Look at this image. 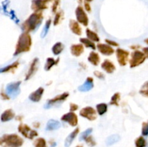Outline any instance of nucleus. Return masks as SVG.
<instances>
[{
	"label": "nucleus",
	"mask_w": 148,
	"mask_h": 147,
	"mask_svg": "<svg viewBox=\"0 0 148 147\" xmlns=\"http://www.w3.org/2000/svg\"><path fill=\"white\" fill-rule=\"evenodd\" d=\"M14 117V112L11 109L7 110L4 111L1 115V120L2 122H6L12 119Z\"/></svg>",
	"instance_id": "412c9836"
},
{
	"label": "nucleus",
	"mask_w": 148,
	"mask_h": 147,
	"mask_svg": "<svg viewBox=\"0 0 148 147\" xmlns=\"http://www.w3.org/2000/svg\"><path fill=\"white\" fill-rule=\"evenodd\" d=\"M129 52L123 49L119 48L116 50V56L117 59H118L119 63L121 66H125L127 63L129 56Z\"/></svg>",
	"instance_id": "9d476101"
},
{
	"label": "nucleus",
	"mask_w": 148,
	"mask_h": 147,
	"mask_svg": "<svg viewBox=\"0 0 148 147\" xmlns=\"http://www.w3.org/2000/svg\"><path fill=\"white\" fill-rule=\"evenodd\" d=\"M88 61H89L92 64L97 66L100 62L99 56H98V53H96L95 52H91L89 57H88Z\"/></svg>",
	"instance_id": "5701e85b"
},
{
	"label": "nucleus",
	"mask_w": 148,
	"mask_h": 147,
	"mask_svg": "<svg viewBox=\"0 0 148 147\" xmlns=\"http://www.w3.org/2000/svg\"><path fill=\"white\" fill-rule=\"evenodd\" d=\"M99 51L102 54L106 55V56H110L112 55L114 53V50L109 46L107 44H98L97 46Z\"/></svg>",
	"instance_id": "ddd939ff"
},
{
	"label": "nucleus",
	"mask_w": 148,
	"mask_h": 147,
	"mask_svg": "<svg viewBox=\"0 0 148 147\" xmlns=\"http://www.w3.org/2000/svg\"><path fill=\"white\" fill-rule=\"evenodd\" d=\"M21 84V82H14L8 84L7 86V95H8L10 97H16L19 93H20V85Z\"/></svg>",
	"instance_id": "1a4fd4ad"
},
{
	"label": "nucleus",
	"mask_w": 148,
	"mask_h": 147,
	"mask_svg": "<svg viewBox=\"0 0 148 147\" xmlns=\"http://www.w3.org/2000/svg\"><path fill=\"white\" fill-rule=\"evenodd\" d=\"M18 64H19V63H18V62H17V61L14 62V63H13L12 64H11V65H10V66L4 67V69H0V72H7V71H10L11 69H16V68L17 67V66H18Z\"/></svg>",
	"instance_id": "72a5a7b5"
},
{
	"label": "nucleus",
	"mask_w": 148,
	"mask_h": 147,
	"mask_svg": "<svg viewBox=\"0 0 148 147\" xmlns=\"http://www.w3.org/2000/svg\"><path fill=\"white\" fill-rule=\"evenodd\" d=\"M1 138L4 147H20L23 144V138L17 134H5Z\"/></svg>",
	"instance_id": "7ed1b4c3"
},
{
	"label": "nucleus",
	"mask_w": 148,
	"mask_h": 147,
	"mask_svg": "<svg viewBox=\"0 0 148 147\" xmlns=\"http://www.w3.org/2000/svg\"><path fill=\"white\" fill-rule=\"evenodd\" d=\"M80 42L82 43H83L84 45H85L86 47L88 48H92V50H95V44H94L93 42L92 41V40H90V39H86V38H81L80 40Z\"/></svg>",
	"instance_id": "c85d7f7f"
},
{
	"label": "nucleus",
	"mask_w": 148,
	"mask_h": 147,
	"mask_svg": "<svg viewBox=\"0 0 148 147\" xmlns=\"http://www.w3.org/2000/svg\"><path fill=\"white\" fill-rule=\"evenodd\" d=\"M85 10H86L87 11H88V12H90V10H91L90 6V4H88V2H85Z\"/></svg>",
	"instance_id": "c03bdc74"
},
{
	"label": "nucleus",
	"mask_w": 148,
	"mask_h": 147,
	"mask_svg": "<svg viewBox=\"0 0 148 147\" xmlns=\"http://www.w3.org/2000/svg\"><path fill=\"white\" fill-rule=\"evenodd\" d=\"M145 43H147V44H148V38H147V39H146V40H145Z\"/></svg>",
	"instance_id": "de8ad7c7"
},
{
	"label": "nucleus",
	"mask_w": 148,
	"mask_h": 147,
	"mask_svg": "<svg viewBox=\"0 0 148 147\" xmlns=\"http://www.w3.org/2000/svg\"><path fill=\"white\" fill-rule=\"evenodd\" d=\"M76 147H82V146H76Z\"/></svg>",
	"instance_id": "603ef678"
},
{
	"label": "nucleus",
	"mask_w": 148,
	"mask_h": 147,
	"mask_svg": "<svg viewBox=\"0 0 148 147\" xmlns=\"http://www.w3.org/2000/svg\"><path fill=\"white\" fill-rule=\"evenodd\" d=\"M120 99V95L119 93H116L115 95H114V96L112 97L111 100V105H119V101Z\"/></svg>",
	"instance_id": "f704fd0d"
},
{
	"label": "nucleus",
	"mask_w": 148,
	"mask_h": 147,
	"mask_svg": "<svg viewBox=\"0 0 148 147\" xmlns=\"http://www.w3.org/2000/svg\"><path fill=\"white\" fill-rule=\"evenodd\" d=\"M136 147H145L147 146V142L144 137L140 136L137 138L135 141Z\"/></svg>",
	"instance_id": "c756f323"
},
{
	"label": "nucleus",
	"mask_w": 148,
	"mask_h": 147,
	"mask_svg": "<svg viewBox=\"0 0 148 147\" xmlns=\"http://www.w3.org/2000/svg\"><path fill=\"white\" fill-rule=\"evenodd\" d=\"M85 141H87L88 144H89L90 146H93L95 144V141H93V140H92V138H91V137H88V138L85 139Z\"/></svg>",
	"instance_id": "ea45409f"
},
{
	"label": "nucleus",
	"mask_w": 148,
	"mask_h": 147,
	"mask_svg": "<svg viewBox=\"0 0 148 147\" xmlns=\"http://www.w3.org/2000/svg\"><path fill=\"white\" fill-rule=\"evenodd\" d=\"M62 120L68 122L71 126H76L77 125V117L74 112H68L62 117Z\"/></svg>",
	"instance_id": "9b49d317"
},
{
	"label": "nucleus",
	"mask_w": 148,
	"mask_h": 147,
	"mask_svg": "<svg viewBox=\"0 0 148 147\" xmlns=\"http://www.w3.org/2000/svg\"><path fill=\"white\" fill-rule=\"evenodd\" d=\"M18 131L19 132L21 133L23 136L30 138V139H33V138H34V137L38 135V133L36 131L31 130L30 127L27 126V125H25V124H20L19 125Z\"/></svg>",
	"instance_id": "39448f33"
},
{
	"label": "nucleus",
	"mask_w": 148,
	"mask_h": 147,
	"mask_svg": "<svg viewBox=\"0 0 148 147\" xmlns=\"http://www.w3.org/2000/svg\"><path fill=\"white\" fill-rule=\"evenodd\" d=\"M84 48L82 45L75 44L71 46V52L72 54L75 56H79L83 53Z\"/></svg>",
	"instance_id": "aec40b11"
},
{
	"label": "nucleus",
	"mask_w": 148,
	"mask_h": 147,
	"mask_svg": "<svg viewBox=\"0 0 148 147\" xmlns=\"http://www.w3.org/2000/svg\"><path fill=\"white\" fill-rule=\"evenodd\" d=\"M51 23V20H48L47 22H46V24H45L44 27H43V30H42L41 34H40V37H41L42 38H43V37L47 35L48 32H49V27H50Z\"/></svg>",
	"instance_id": "7c9ffc66"
},
{
	"label": "nucleus",
	"mask_w": 148,
	"mask_h": 147,
	"mask_svg": "<svg viewBox=\"0 0 148 147\" xmlns=\"http://www.w3.org/2000/svg\"><path fill=\"white\" fill-rule=\"evenodd\" d=\"M59 2H60V0H56L55 2L53 3V6H52V11H53V12H56V10H57V7L59 6Z\"/></svg>",
	"instance_id": "58836bf2"
},
{
	"label": "nucleus",
	"mask_w": 148,
	"mask_h": 147,
	"mask_svg": "<svg viewBox=\"0 0 148 147\" xmlns=\"http://www.w3.org/2000/svg\"><path fill=\"white\" fill-rule=\"evenodd\" d=\"M43 20V16L40 12H35L29 17V18L25 22L22 26V29L25 33L33 31L40 25Z\"/></svg>",
	"instance_id": "f257e3e1"
},
{
	"label": "nucleus",
	"mask_w": 148,
	"mask_h": 147,
	"mask_svg": "<svg viewBox=\"0 0 148 147\" xmlns=\"http://www.w3.org/2000/svg\"><path fill=\"white\" fill-rule=\"evenodd\" d=\"M143 51H144V53L145 54L146 57L148 58V47L144 48H143Z\"/></svg>",
	"instance_id": "a18cd8bd"
},
{
	"label": "nucleus",
	"mask_w": 148,
	"mask_h": 147,
	"mask_svg": "<svg viewBox=\"0 0 148 147\" xmlns=\"http://www.w3.org/2000/svg\"><path fill=\"white\" fill-rule=\"evenodd\" d=\"M106 43H108V45H111V46H119L118 43H116V42L111 41V40H106Z\"/></svg>",
	"instance_id": "37998d69"
},
{
	"label": "nucleus",
	"mask_w": 148,
	"mask_h": 147,
	"mask_svg": "<svg viewBox=\"0 0 148 147\" xmlns=\"http://www.w3.org/2000/svg\"><path fill=\"white\" fill-rule=\"evenodd\" d=\"M101 67H102V69L103 70H105L108 74L113 73L115 71V66L109 60L104 61V62L101 65Z\"/></svg>",
	"instance_id": "a211bd4d"
},
{
	"label": "nucleus",
	"mask_w": 148,
	"mask_h": 147,
	"mask_svg": "<svg viewBox=\"0 0 148 147\" xmlns=\"http://www.w3.org/2000/svg\"><path fill=\"white\" fill-rule=\"evenodd\" d=\"M120 140V136L118 134H114V135H111L108 137V138L106 141L107 146H112L114 144L117 143L118 141H119Z\"/></svg>",
	"instance_id": "b1692460"
},
{
	"label": "nucleus",
	"mask_w": 148,
	"mask_h": 147,
	"mask_svg": "<svg viewBox=\"0 0 148 147\" xmlns=\"http://www.w3.org/2000/svg\"><path fill=\"white\" fill-rule=\"evenodd\" d=\"M96 108H97V111H98V115H103V114H105L106 112L108 106H107L106 104L101 103L96 105Z\"/></svg>",
	"instance_id": "bb28decb"
},
{
	"label": "nucleus",
	"mask_w": 148,
	"mask_h": 147,
	"mask_svg": "<svg viewBox=\"0 0 148 147\" xmlns=\"http://www.w3.org/2000/svg\"><path fill=\"white\" fill-rule=\"evenodd\" d=\"M86 34H87V36H88V39H90V40H92V41H95V42L99 41V37L98 36V35H97L95 33H94L93 31L90 30V29H87Z\"/></svg>",
	"instance_id": "a878e982"
},
{
	"label": "nucleus",
	"mask_w": 148,
	"mask_h": 147,
	"mask_svg": "<svg viewBox=\"0 0 148 147\" xmlns=\"http://www.w3.org/2000/svg\"><path fill=\"white\" fill-rule=\"evenodd\" d=\"M93 87V80H92V78L88 77L86 79L84 84L82 85H81L80 86H79L78 89H79L80 92H88V91L90 90Z\"/></svg>",
	"instance_id": "2eb2a0df"
},
{
	"label": "nucleus",
	"mask_w": 148,
	"mask_h": 147,
	"mask_svg": "<svg viewBox=\"0 0 148 147\" xmlns=\"http://www.w3.org/2000/svg\"><path fill=\"white\" fill-rule=\"evenodd\" d=\"M43 91H44L43 88H42V87L38 88L37 90L35 91V92H33V93L30 94V96H29V99L34 102H39L42 97Z\"/></svg>",
	"instance_id": "4468645a"
},
{
	"label": "nucleus",
	"mask_w": 148,
	"mask_h": 147,
	"mask_svg": "<svg viewBox=\"0 0 148 147\" xmlns=\"http://www.w3.org/2000/svg\"><path fill=\"white\" fill-rule=\"evenodd\" d=\"M85 1H88V2H90V1H92V0H85Z\"/></svg>",
	"instance_id": "8fccbe9b"
},
{
	"label": "nucleus",
	"mask_w": 148,
	"mask_h": 147,
	"mask_svg": "<svg viewBox=\"0 0 148 147\" xmlns=\"http://www.w3.org/2000/svg\"><path fill=\"white\" fill-rule=\"evenodd\" d=\"M76 17L77 19L78 22L80 23H82L83 25L87 26L88 24V16H87L86 13L84 11L83 8H82L81 6H78L76 9Z\"/></svg>",
	"instance_id": "6e6552de"
},
{
	"label": "nucleus",
	"mask_w": 148,
	"mask_h": 147,
	"mask_svg": "<svg viewBox=\"0 0 148 147\" xmlns=\"http://www.w3.org/2000/svg\"><path fill=\"white\" fill-rule=\"evenodd\" d=\"M30 46H31V37L30 35L28 34V33H23L19 37L14 56H15L23 52L28 51L30 50Z\"/></svg>",
	"instance_id": "f03ea898"
},
{
	"label": "nucleus",
	"mask_w": 148,
	"mask_h": 147,
	"mask_svg": "<svg viewBox=\"0 0 148 147\" xmlns=\"http://www.w3.org/2000/svg\"><path fill=\"white\" fill-rule=\"evenodd\" d=\"M78 1H79V2H82V0H78Z\"/></svg>",
	"instance_id": "3c124183"
},
{
	"label": "nucleus",
	"mask_w": 148,
	"mask_h": 147,
	"mask_svg": "<svg viewBox=\"0 0 148 147\" xmlns=\"http://www.w3.org/2000/svg\"><path fill=\"white\" fill-rule=\"evenodd\" d=\"M140 93L143 95H144V96L148 97V82H147V83L143 86V89L140 90Z\"/></svg>",
	"instance_id": "e433bc0d"
},
{
	"label": "nucleus",
	"mask_w": 148,
	"mask_h": 147,
	"mask_svg": "<svg viewBox=\"0 0 148 147\" xmlns=\"http://www.w3.org/2000/svg\"><path fill=\"white\" fill-rule=\"evenodd\" d=\"M35 147H46V142L44 138H39L34 142Z\"/></svg>",
	"instance_id": "2f4dec72"
},
{
	"label": "nucleus",
	"mask_w": 148,
	"mask_h": 147,
	"mask_svg": "<svg viewBox=\"0 0 148 147\" xmlns=\"http://www.w3.org/2000/svg\"><path fill=\"white\" fill-rule=\"evenodd\" d=\"M77 108H78V106L77 105H75V104L72 103L70 105V110L71 111L76 110H77Z\"/></svg>",
	"instance_id": "79ce46f5"
},
{
	"label": "nucleus",
	"mask_w": 148,
	"mask_h": 147,
	"mask_svg": "<svg viewBox=\"0 0 148 147\" xmlns=\"http://www.w3.org/2000/svg\"><path fill=\"white\" fill-rule=\"evenodd\" d=\"M69 27H70L71 30H72L75 34L78 35H81V33H82V30H81L80 27H79L77 22L75 21V20H70V22H69Z\"/></svg>",
	"instance_id": "4be33fe9"
},
{
	"label": "nucleus",
	"mask_w": 148,
	"mask_h": 147,
	"mask_svg": "<svg viewBox=\"0 0 148 147\" xmlns=\"http://www.w3.org/2000/svg\"><path fill=\"white\" fill-rule=\"evenodd\" d=\"M3 144V141H2V138H0V145H2Z\"/></svg>",
	"instance_id": "49530a36"
},
{
	"label": "nucleus",
	"mask_w": 148,
	"mask_h": 147,
	"mask_svg": "<svg viewBox=\"0 0 148 147\" xmlns=\"http://www.w3.org/2000/svg\"><path fill=\"white\" fill-rule=\"evenodd\" d=\"M142 134L144 136H147L148 135V122L143 123V129H142Z\"/></svg>",
	"instance_id": "c9c22d12"
},
{
	"label": "nucleus",
	"mask_w": 148,
	"mask_h": 147,
	"mask_svg": "<svg viewBox=\"0 0 148 147\" xmlns=\"http://www.w3.org/2000/svg\"><path fill=\"white\" fill-rule=\"evenodd\" d=\"M94 74H95V76H96L97 77L99 78V79H103V78H104L103 74L102 73H101V72L95 71V72H94Z\"/></svg>",
	"instance_id": "a19ab883"
},
{
	"label": "nucleus",
	"mask_w": 148,
	"mask_h": 147,
	"mask_svg": "<svg viewBox=\"0 0 148 147\" xmlns=\"http://www.w3.org/2000/svg\"><path fill=\"white\" fill-rule=\"evenodd\" d=\"M79 128H77L75 131H72L70 134L67 136V138H66L64 142V146L65 147H69L71 146V144H72L73 141L75 140V138H76V136L77 135L78 133H79Z\"/></svg>",
	"instance_id": "dca6fc26"
},
{
	"label": "nucleus",
	"mask_w": 148,
	"mask_h": 147,
	"mask_svg": "<svg viewBox=\"0 0 148 147\" xmlns=\"http://www.w3.org/2000/svg\"><path fill=\"white\" fill-rule=\"evenodd\" d=\"M38 63V59H35L33 60V63L32 64L30 65V67L28 71H27V75H26V77H25V80H28L30 77H32L33 74L36 73V70H37V65Z\"/></svg>",
	"instance_id": "f3484780"
},
{
	"label": "nucleus",
	"mask_w": 148,
	"mask_h": 147,
	"mask_svg": "<svg viewBox=\"0 0 148 147\" xmlns=\"http://www.w3.org/2000/svg\"><path fill=\"white\" fill-rule=\"evenodd\" d=\"M81 116L87 118L89 120H94L96 119L97 114L95 110L91 107H86V108H82L79 112Z\"/></svg>",
	"instance_id": "423d86ee"
},
{
	"label": "nucleus",
	"mask_w": 148,
	"mask_h": 147,
	"mask_svg": "<svg viewBox=\"0 0 148 147\" xmlns=\"http://www.w3.org/2000/svg\"><path fill=\"white\" fill-rule=\"evenodd\" d=\"M64 49V46L62 43H56L52 48V52L54 55H59Z\"/></svg>",
	"instance_id": "393cba45"
},
{
	"label": "nucleus",
	"mask_w": 148,
	"mask_h": 147,
	"mask_svg": "<svg viewBox=\"0 0 148 147\" xmlns=\"http://www.w3.org/2000/svg\"><path fill=\"white\" fill-rule=\"evenodd\" d=\"M146 56L144 53L140 50H134L132 53V59L130 60V67L134 68L142 64L145 61Z\"/></svg>",
	"instance_id": "20e7f679"
},
{
	"label": "nucleus",
	"mask_w": 148,
	"mask_h": 147,
	"mask_svg": "<svg viewBox=\"0 0 148 147\" xmlns=\"http://www.w3.org/2000/svg\"><path fill=\"white\" fill-rule=\"evenodd\" d=\"M32 10H34L36 12L40 11V10H45L47 8L45 0H33L31 5Z\"/></svg>",
	"instance_id": "f8f14e48"
},
{
	"label": "nucleus",
	"mask_w": 148,
	"mask_h": 147,
	"mask_svg": "<svg viewBox=\"0 0 148 147\" xmlns=\"http://www.w3.org/2000/svg\"><path fill=\"white\" fill-rule=\"evenodd\" d=\"M52 1V0H45L46 2H49V1Z\"/></svg>",
	"instance_id": "09e8293b"
},
{
	"label": "nucleus",
	"mask_w": 148,
	"mask_h": 147,
	"mask_svg": "<svg viewBox=\"0 0 148 147\" xmlns=\"http://www.w3.org/2000/svg\"><path fill=\"white\" fill-rule=\"evenodd\" d=\"M61 127V123L57 120H50L47 122V125L46 127V131H55V130L59 129Z\"/></svg>",
	"instance_id": "6ab92c4d"
},
{
	"label": "nucleus",
	"mask_w": 148,
	"mask_h": 147,
	"mask_svg": "<svg viewBox=\"0 0 148 147\" xmlns=\"http://www.w3.org/2000/svg\"><path fill=\"white\" fill-rule=\"evenodd\" d=\"M68 96H69V93H67V92H64V93L62 94V95L56 96L54 98L48 101L47 103L44 105V108H46V109H49V108H51L53 105H56V104L61 103L62 101L66 99Z\"/></svg>",
	"instance_id": "0eeeda50"
},
{
	"label": "nucleus",
	"mask_w": 148,
	"mask_h": 147,
	"mask_svg": "<svg viewBox=\"0 0 148 147\" xmlns=\"http://www.w3.org/2000/svg\"><path fill=\"white\" fill-rule=\"evenodd\" d=\"M92 128H88V129H87L86 131H83V132L80 134V136H79V141H84V140L86 139V138L89 136L90 134L92 133Z\"/></svg>",
	"instance_id": "473e14b6"
},
{
	"label": "nucleus",
	"mask_w": 148,
	"mask_h": 147,
	"mask_svg": "<svg viewBox=\"0 0 148 147\" xmlns=\"http://www.w3.org/2000/svg\"><path fill=\"white\" fill-rule=\"evenodd\" d=\"M58 63V61H55L54 59H52V58H49L46 61V63L45 64L44 66V69L46 71H49L51 69V67H53L55 64Z\"/></svg>",
	"instance_id": "cd10ccee"
},
{
	"label": "nucleus",
	"mask_w": 148,
	"mask_h": 147,
	"mask_svg": "<svg viewBox=\"0 0 148 147\" xmlns=\"http://www.w3.org/2000/svg\"><path fill=\"white\" fill-rule=\"evenodd\" d=\"M62 17V12H58L57 14H56V17H55L53 24H54V25H56V24L60 22V20Z\"/></svg>",
	"instance_id": "4c0bfd02"
}]
</instances>
